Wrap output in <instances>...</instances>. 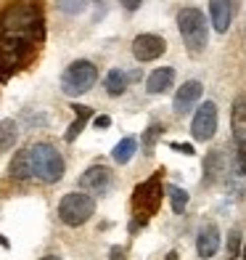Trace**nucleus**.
<instances>
[{
  "label": "nucleus",
  "instance_id": "obj_1",
  "mask_svg": "<svg viewBox=\"0 0 246 260\" xmlns=\"http://www.w3.org/2000/svg\"><path fill=\"white\" fill-rule=\"evenodd\" d=\"M45 40V19L37 0H16L0 11V82L24 69Z\"/></svg>",
  "mask_w": 246,
  "mask_h": 260
},
{
  "label": "nucleus",
  "instance_id": "obj_2",
  "mask_svg": "<svg viewBox=\"0 0 246 260\" xmlns=\"http://www.w3.org/2000/svg\"><path fill=\"white\" fill-rule=\"evenodd\" d=\"M161 178H164V170H156L151 178H146L143 183L135 186V191H133V223H130V231L133 234L138 229H143L146 223L159 212L161 199H164Z\"/></svg>",
  "mask_w": 246,
  "mask_h": 260
},
{
  "label": "nucleus",
  "instance_id": "obj_3",
  "mask_svg": "<svg viewBox=\"0 0 246 260\" xmlns=\"http://www.w3.org/2000/svg\"><path fill=\"white\" fill-rule=\"evenodd\" d=\"M29 151V165H32V178H37L43 183H58L66 173V165H64V157L53 144H32L27 146Z\"/></svg>",
  "mask_w": 246,
  "mask_h": 260
},
{
  "label": "nucleus",
  "instance_id": "obj_4",
  "mask_svg": "<svg viewBox=\"0 0 246 260\" xmlns=\"http://www.w3.org/2000/svg\"><path fill=\"white\" fill-rule=\"evenodd\" d=\"M178 29H180V38H183V43H185V48H188L191 56L204 53L207 43H209V24H207L201 11L193 8V6L183 8L178 14Z\"/></svg>",
  "mask_w": 246,
  "mask_h": 260
},
{
  "label": "nucleus",
  "instance_id": "obj_5",
  "mask_svg": "<svg viewBox=\"0 0 246 260\" xmlns=\"http://www.w3.org/2000/svg\"><path fill=\"white\" fill-rule=\"evenodd\" d=\"M96 80H98V67L88 61V58H77V61H72L64 69L61 90L66 96H82V93H88L96 85Z\"/></svg>",
  "mask_w": 246,
  "mask_h": 260
},
{
  "label": "nucleus",
  "instance_id": "obj_6",
  "mask_svg": "<svg viewBox=\"0 0 246 260\" xmlns=\"http://www.w3.org/2000/svg\"><path fill=\"white\" fill-rule=\"evenodd\" d=\"M93 212H96V199L85 191H72L58 202V218H61L64 226H72V229L88 223Z\"/></svg>",
  "mask_w": 246,
  "mask_h": 260
},
{
  "label": "nucleus",
  "instance_id": "obj_7",
  "mask_svg": "<svg viewBox=\"0 0 246 260\" xmlns=\"http://www.w3.org/2000/svg\"><path fill=\"white\" fill-rule=\"evenodd\" d=\"M217 133V104L215 101H204L198 104V109L193 114V122H191V136L193 141H212Z\"/></svg>",
  "mask_w": 246,
  "mask_h": 260
},
{
  "label": "nucleus",
  "instance_id": "obj_8",
  "mask_svg": "<svg viewBox=\"0 0 246 260\" xmlns=\"http://www.w3.org/2000/svg\"><path fill=\"white\" fill-rule=\"evenodd\" d=\"M164 51H167V40L159 38V35L146 32V35H138V38L133 40V56L140 64L156 61L159 56H164Z\"/></svg>",
  "mask_w": 246,
  "mask_h": 260
},
{
  "label": "nucleus",
  "instance_id": "obj_9",
  "mask_svg": "<svg viewBox=\"0 0 246 260\" xmlns=\"http://www.w3.org/2000/svg\"><path fill=\"white\" fill-rule=\"evenodd\" d=\"M114 183V175L109 168H103V165H93V168H88L85 173L79 175V188H85V191L90 194H109V188Z\"/></svg>",
  "mask_w": 246,
  "mask_h": 260
},
{
  "label": "nucleus",
  "instance_id": "obj_10",
  "mask_svg": "<svg viewBox=\"0 0 246 260\" xmlns=\"http://www.w3.org/2000/svg\"><path fill=\"white\" fill-rule=\"evenodd\" d=\"M204 96V85L198 80H188V82H183V88H178V93H175V99H172V112L175 114H188L193 106L198 104V99Z\"/></svg>",
  "mask_w": 246,
  "mask_h": 260
},
{
  "label": "nucleus",
  "instance_id": "obj_11",
  "mask_svg": "<svg viewBox=\"0 0 246 260\" xmlns=\"http://www.w3.org/2000/svg\"><path fill=\"white\" fill-rule=\"evenodd\" d=\"M217 250H220V229L215 223H207L196 236V252H198V257L207 260V257H215Z\"/></svg>",
  "mask_w": 246,
  "mask_h": 260
},
{
  "label": "nucleus",
  "instance_id": "obj_12",
  "mask_svg": "<svg viewBox=\"0 0 246 260\" xmlns=\"http://www.w3.org/2000/svg\"><path fill=\"white\" fill-rule=\"evenodd\" d=\"M230 130H233V141H236L238 146H246V96H238L233 101Z\"/></svg>",
  "mask_w": 246,
  "mask_h": 260
},
{
  "label": "nucleus",
  "instance_id": "obj_13",
  "mask_svg": "<svg viewBox=\"0 0 246 260\" xmlns=\"http://www.w3.org/2000/svg\"><path fill=\"white\" fill-rule=\"evenodd\" d=\"M172 85H175V69L172 67H159L146 80V90L151 96H161V93H167Z\"/></svg>",
  "mask_w": 246,
  "mask_h": 260
},
{
  "label": "nucleus",
  "instance_id": "obj_14",
  "mask_svg": "<svg viewBox=\"0 0 246 260\" xmlns=\"http://www.w3.org/2000/svg\"><path fill=\"white\" fill-rule=\"evenodd\" d=\"M209 14H212V27L220 35H225L230 29V19H233L230 0H209Z\"/></svg>",
  "mask_w": 246,
  "mask_h": 260
},
{
  "label": "nucleus",
  "instance_id": "obj_15",
  "mask_svg": "<svg viewBox=\"0 0 246 260\" xmlns=\"http://www.w3.org/2000/svg\"><path fill=\"white\" fill-rule=\"evenodd\" d=\"M225 173V149H212L204 159V183H215Z\"/></svg>",
  "mask_w": 246,
  "mask_h": 260
},
{
  "label": "nucleus",
  "instance_id": "obj_16",
  "mask_svg": "<svg viewBox=\"0 0 246 260\" xmlns=\"http://www.w3.org/2000/svg\"><path fill=\"white\" fill-rule=\"evenodd\" d=\"M72 112H74V122L69 125V130L64 133V141H66V144H74L77 136L82 133V130H85L88 120L93 117V109H90V106H85V104H72Z\"/></svg>",
  "mask_w": 246,
  "mask_h": 260
},
{
  "label": "nucleus",
  "instance_id": "obj_17",
  "mask_svg": "<svg viewBox=\"0 0 246 260\" xmlns=\"http://www.w3.org/2000/svg\"><path fill=\"white\" fill-rule=\"evenodd\" d=\"M8 173L14 181H29L32 178V165H29V151L27 149H21L14 154V159L8 165Z\"/></svg>",
  "mask_w": 246,
  "mask_h": 260
},
{
  "label": "nucleus",
  "instance_id": "obj_18",
  "mask_svg": "<svg viewBox=\"0 0 246 260\" xmlns=\"http://www.w3.org/2000/svg\"><path fill=\"white\" fill-rule=\"evenodd\" d=\"M127 82H130V77H127V72H122V69H111V72L106 75V80H103V85H106V93L109 96H122V93L127 90Z\"/></svg>",
  "mask_w": 246,
  "mask_h": 260
},
{
  "label": "nucleus",
  "instance_id": "obj_19",
  "mask_svg": "<svg viewBox=\"0 0 246 260\" xmlns=\"http://www.w3.org/2000/svg\"><path fill=\"white\" fill-rule=\"evenodd\" d=\"M19 141V125L14 120H0V154L14 149Z\"/></svg>",
  "mask_w": 246,
  "mask_h": 260
},
{
  "label": "nucleus",
  "instance_id": "obj_20",
  "mask_svg": "<svg viewBox=\"0 0 246 260\" xmlns=\"http://www.w3.org/2000/svg\"><path fill=\"white\" fill-rule=\"evenodd\" d=\"M135 151H138V141L127 136V138H122L119 144H116V146L111 149V157H114V162H116V165H127V162L133 159Z\"/></svg>",
  "mask_w": 246,
  "mask_h": 260
},
{
  "label": "nucleus",
  "instance_id": "obj_21",
  "mask_svg": "<svg viewBox=\"0 0 246 260\" xmlns=\"http://www.w3.org/2000/svg\"><path fill=\"white\" fill-rule=\"evenodd\" d=\"M167 197L172 202V212H175V215H183L185 207H188V191L180 188V186H167Z\"/></svg>",
  "mask_w": 246,
  "mask_h": 260
},
{
  "label": "nucleus",
  "instance_id": "obj_22",
  "mask_svg": "<svg viewBox=\"0 0 246 260\" xmlns=\"http://www.w3.org/2000/svg\"><path fill=\"white\" fill-rule=\"evenodd\" d=\"M161 133H164V125H161V122H151V125H148V130L143 133V151H146L148 157L154 154L156 141L161 138Z\"/></svg>",
  "mask_w": 246,
  "mask_h": 260
},
{
  "label": "nucleus",
  "instance_id": "obj_23",
  "mask_svg": "<svg viewBox=\"0 0 246 260\" xmlns=\"http://www.w3.org/2000/svg\"><path fill=\"white\" fill-rule=\"evenodd\" d=\"M241 229H233L230 234H228V244H225V257L228 260H236V257H241Z\"/></svg>",
  "mask_w": 246,
  "mask_h": 260
},
{
  "label": "nucleus",
  "instance_id": "obj_24",
  "mask_svg": "<svg viewBox=\"0 0 246 260\" xmlns=\"http://www.w3.org/2000/svg\"><path fill=\"white\" fill-rule=\"evenodd\" d=\"M56 6L64 11V14H69V16H74V14H82L85 11V6H88V0H56Z\"/></svg>",
  "mask_w": 246,
  "mask_h": 260
},
{
  "label": "nucleus",
  "instance_id": "obj_25",
  "mask_svg": "<svg viewBox=\"0 0 246 260\" xmlns=\"http://www.w3.org/2000/svg\"><path fill=\"white\" fill-rule=\"evenodd\" d=\"M233 173L246 178V146H241V151H236V157H233Z\"/></svg>",
  "mask_w": 246,
  "mask_h": 260
},
{
  "label": "nucleus",
  "instance_id": "obj_26",
  "mask_svg": "<svg viewBox=\"0 0 246 260\" xmlns=\"http://www.w3.org/2000/svg\"><path fill=\"white\" fill-rule=\"evenodd\" d=\"M170 149H172V151H178V154H185V157H193V154H196L191 144H178V141H172Z\"/></svg>",
  "mask_w": 246,
  "mask_h": 260
},
{
  "label": "nucleus",
  "instance_id": "obj_27",
  "mask_svg": "<svg viewBox=\"0 0 246 260\" xmlns=\"http://www.w3.org/2000/svg\"><path fill=\"white\" fill-rule=\"evenodd\" d=\"M109 260H127L125 247H111V250H109Z\"/></svg>",
  "mask_w": 246,
  "mask_h": 260
},
{
  "label": "nucleus",
  "instance_id": "obj_28",
  "mask_svg": "<svg viewBox=\"0 0 246 260\" xmlns=\"http://www.w3.org/2000/svg\"><path fill=\"white\" fill-rule=\"evenodd\" d=\"M93 125L103 130V127H109V125H111V117H109V114H101V117H96V120H93Z\"/></svg>",
  "mask_w": 246,
  "mask_h": 260
},
{
  "label": "nucleus",
  "instance_id": "obj_29",
  "mask_svg": "<svg viewBox=\"0 0 246 260\" xmlns=\"http://www.w3.org/2000/svg\"><path fill=\"white\" fill-rule=\"evenodd\" d=\"M119 3H122V8H125V11H138L143 0H119Z\"/></svg>",
  "mask_w": 246,
  "mask_h": 260
},
{
  "label": "nucleus",
  "instance_id": "obj_30",
  "mask_svg": "<svg viewBox=\"0 0 246 260\" xmlns=\"http://www.w3.org/2000/svg\"><path fill=\"white\" fill-rule=\"evenodd\" d=\"M0 247H6V250H8V247H11V244H8V239H6V236H0Z\"/></svg>",
  "mask_w": 246,
  "mask_h": 260
},
{
  "label": "nucleus",
  "instance_id": "obj_31",
  "mask_svg": "<svg viewBox=\"0 0 246 260\" xmlns=\"http://www.w3.org/2000/svg\"><path fill=\"white\" fill-rule=\"evenodd\" d=\"M178 257H180V255H178V252H175V250H172V252L167 255V260H178Z\"/></svg>",
  "mask_w": 246,
  "mask_h": 260
},
{
  "label": "nucleus",
  "instance_id": "obj_32",
  "mask_svg": "<svg viewBox=\"0 0 246 260\" xmlns=\"http://www.w3.org/2000/svg\"><path fill=\"white\" fill-rule=\"evenodd\" d=\"M40 260H61L58 255H45V257H40Z\"/></svg>",
  "mask_w": 246,
  "mask_h": 260
},
{
  "label": "nucleus",
  "instance_id": "obj_33",
  "mask_svg": "<svg viewBox=\"0 0 246 260\" xmlns=\"http://www.w3.org/2000/svg\"><path fill=\"white\" fill-rule=\"evenodd\" d=\"M96 3H101V0H96Z\"/></svg>",
  "mask_w": 246,
  "mask_h": 260
}]
</instances>
